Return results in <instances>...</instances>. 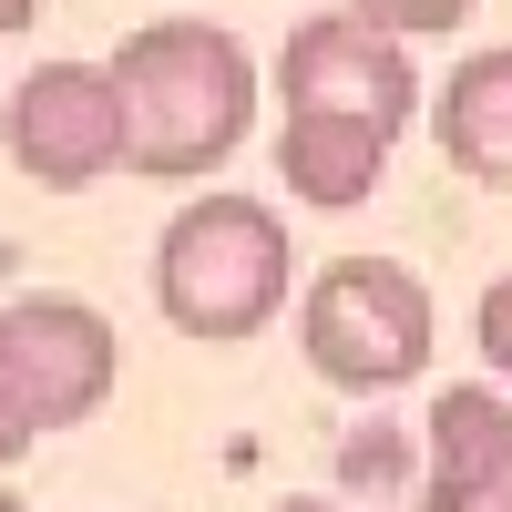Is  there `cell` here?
I'll list each match as a JSON object with an SVG mask.
<instances>
[{"mask_svg": "<svg viewBox=\"0 0 512 512\" xmlns=\"http://www.w3.org/2000/svg\"><path fill=\"white\" fill-rule=\"evenodd\" d=\"M123 93V175L205 185L256 123V52L226 21H144L113 52Z\"/></svg>", "mask_w": 512, "mask_h": 512, "instance_id": "6da1fadb", "label": "cell"}, {"mask_svg": "<svg viewBox=\"0 0 512 512\" xmlns=\"http://www.w3.org/2000/svg\"><path fill=\"white\" fill-rule=\"evenodd\" d=\"M287 226L256 195H195L154 246V308L205 349H236L287 308Z\"/></svg>", "mask_w": 512, "mask_h": 512, "instance_id": "7a4b0ae2", "label": "cell"}, {"mask_svg": "<svg viewBox=\"0 0 512 512\" xmlns=\"http://www.w3.org/2000/svg\"><path fill=\"white\" fill-rule=\"evenodd\" d=\"M431 287H420L400 256H328V267L308 277V297H297V349H308V369L328 379V390H410L420 369H431Z\"/></svg>", "mask_w": 512, "mask_h": 512, "instance_id": "3957f363", "label": "cell"}, {"mask_svg": "<svg viewBox=\"0 0 512 512\" xmlns=\"http://www.w3.org/2000/svg\"><path fill=\"white\" fill-rule=\"evenodd\" d=\"M0 379H11V400L31 431H72V420H93L123 379V338L93 297H62V287H31L0 308Z\"/></svg>", "mask_w": 512, "mask_h": 512, "instance_id": "277c9868", "label": "cell"}, {"mask_svg": "<svg viewBox=\"0 0 512 512\" xmlns=\"http://www.w3.org/2000/svg\"><path fill=\"white\" fill-rule=\"evenodd\" d=\"M0 144L41 195H82L123 164V93H113V62H41L11 82L0 103Z\"/></svg>", "mask_w": 512, "mask_h": 512, "instance_id": "5b68a950", "label": "cell"}, {"mask_svg": "<svg viewBox=\"0 0 512 512\" xmlns=\"http://www.w3.org/2000/svg\"><path fill=\"white\" fill-rule=\"evenodd\" d=\"M277 103L287 113H359L379 134H400L420 113V72L400 52V31H379L369 11H318L277 52Z\"/></svg>", "mask_w": 512, "mask_h": 512, "instance_id": "8992f818", "label": "cell"}, {"mask_svg": "<svg viewBox=\"0 0 512 512\" xmlns=\"http://www.w3.org/2000/svg\"><path fill=\"white\" fill-rule=\"evenodd\" d=\"M420 451H431L420 512H472L512 472V400L492 390V379H451V390L420 410Z\"/></svg>", "mask_w": 512, "mask_h": 512, "instance_id": "52a82bcc", "label": "cell"}, {"mask_svg": "<svg viewBox=\"0 0 512 512\" xmlns=\"http://www.w3.org/2000/svg\"><path fill=\"white\" fill-rule=\"evenodd\" d=\"M390 144H400V134H379V123H359V113H287V123H277V175H287L297 205L349 216V205L379 195Z\"/></svg>", "mask_w": 512, "mask_h": 512, "instance_id": "ba28073f", "label": "cell"}, {"mask_svg": "<svg viewBox=\"0 0 512 512\" xmlns=\"http://www.w3.org/2000/svg\"><path fill=\"white\" fill-rule=\"evenodd\" d=\"M431 144H441L451 175H472V185L512 195V41H502V52L451 62L441 103H431Z\"/></svg>", "mask_w": 512, "mask_h": 512, "instance_id": "9c48e42d", "label": "cell"}, {"mask_svg": "<svg viewBox=\"0 0 512 512\" xmlns=\"http://www.w3.org/2000/svg\"><path fill=\"white\" fill-rule=\"evenodd\" d=\"M349 11H369L379 31H400V41H431V31L472 21V0H349Z\"/></svg>", "mask_w": 512, "mask_h": 512, "instance_id": "30bf717a", "label": "cell"}, {"mask_svg": "<svg viewBox=\"0 0 512 512\" xmlns=\"http://www.w3.org/2000/svg\"><path fill=\"white\" fill-rule=\"evenodd\" d=\"M472 338H482V359H492V379H512V267L482 287V308H472Z\"/></svg>", "mask_w": 512, "mask_h": 512, "instance_id": "8fae6325", "label": "cell"}, {"mask_svg": "<svg viewBox=\"0 0 512 512\" xmlns=\"http://www.w3.org/2000/svg\"><path fill=\"white\" fill-rule=\"evenodd\" d=\"M31 441H41V431L21 420V400H11V379H0V472H11V461H21Z\"/></svg>", "mask_w": 512, "mask_h": 512, "instance_id": "7c38bea8", "label": "cell"}, {"mask_svg": "<svg viewBox=\"0 0 512 512\" xmlns=\"http://www.w3.org/2000/svg\"><path fill=\"white\" fill-rule=\"evenodd\" d=\"M31 21H41V0H0V41H21Z\"/></svg>", "mask_w": 512, "mask_h": 512, "instance_id": "4fadbf2b", "label": "cell"}, {"mask_svg": "<svg viewBox=\"0 0 512 512\" xmlns=\"http://www.w3.org/2000/svg\"><path fill=\"white\" fill-rule=\"evenodd\" d=\"M472 512H512V472H502V482H492V492H482Z\"/></svg>", "mask_w": 512, "mask_h": 512, "instance_id": "5bb4252c", "label": "cell"}, {"mask_svg": "<svg viewBox=\"0 0 512 512\" xmlns=\"http://www.w3.org/2000/svg\"><path fill=\"white\" fill-rule=\"evenodd\" d=\"M267 512H349V502H267Z\"/></svg>", "mask_w": 512, "mask_h": 512, "instance_id": "9a60e30c", "label": "cell"}, {"mask_svg": "<svg viewBox=\"0 0 512 512\" xmlns=\"http://www.w3.org/2000/svg\"><path fill=\"white\" fill-rule=\"evenodd\" d=\"M0 512H21V492H11V482H0Z\"/></svg>", "mask_w": 512, "mask_h": 512, "instance_id": "2e32d148", "label": "cell"}]
</instances>
